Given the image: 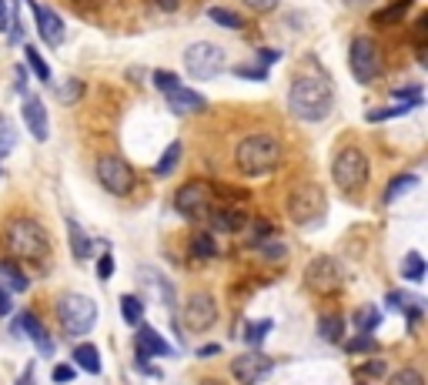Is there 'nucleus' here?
Here are the masks:
<instances>
[{
  "instance_id": "f257e3e1",
  "label": "nucleus",
  "mask_w": 428,
  "mask_h": 385,
  "mask_svg": "<svg viewBox=\"0 0 428 385\" xmlns=\"http://www.w3.org/2000/svg\"><path fill=\"white\" fill-rule=\"evenodd\" d=\"M288 104L298 121H325L335 107V88L325 74H302L288 90Z\"/></svg>"
},
{
  "instance_id": "f03ea898",
  "label": "nucleus",
  "mask_w": 428,
  "mask_h": 385,
  "mask_svg": "<svg viewBox=\"0 0 428 385\" xmlns=\"http://www.w3.org/2000/svg\"><path fill=\"white\" fill-rule=\"evenodd\" d=\"M281 161V144L275 134H244L234 148V167H238L244 178H261L268 171H275Z\"/></svg>"
},
{
  "instance_id": "7ed1b4c3",
  "label": "nucleus",
  "mask_w": 428,
  "mask_h": 385,
  "mask_svg": "<svg viewBox=\"0 0 428 385\" xmlns=\"http://www.w3.org/2000/svg\"><path fill=\"white\" fill-rule=\"evenodd\" d=\"M4 244L13 258H27V261H40L51 255V238L44 225L34 218H11L4 225Z\"/></svg>"
},
{
  "instance_id": "20e7f679",
  "label": "nucleus",
  "mask_w": 428,
  "mask_h": 385,
  "mask_svg": "<svg viewBox=\"0 0 428 385\" xmlns=\"http://www.w3.org/2000/svg\"><path fill=\"white\" fill-rule=\"evenodd\" d=\"M57 321L64 325V332L81 338V335H88L94 328V321H97V305L90 302L88 295H81V292H64L57 298Z\"/></svg>"
},
{
  "instance_id": "39448f33",
  "label": "nucleus",
  "mask_w": 428,
  "mask_h": 385,
  "mask_svg": "<svg viewBox=\"0 0 428 385\" xmlns=\"http://www.w3.org/2000/svg\"><path fill=\"white\" fill-rule=\"evenodd\" d=\"M331 178L345 194H358L368 184V158L358 148H341L331 161Z\"/></svg>"
},
{
  "instance_id": "423d86ee",
  "label": "nucleus",
  "mask_w": 428,
  "mask_h": 385,
  "mask_svg": "<svg viewBox=\"0 0 428 385\" xmlns=\"http://www.w3.org/2000/svg\"><path fill=\"white\" fill-rule=\"evenodd\" d=\"M214 191L208 181H188V184H181L174 194V208L177 215H184L188 221H204L208 215L214 211Z\"/></svg>"
},
{
  "instance_id": "0eeeda50",
  "label": "nucleus",
  "mask_w": 428,
  "mask_h": 385,
  "mask_svg": "<svg viewBox=\"0 0 428 385\" xmlns=\"http://www.w3.org/2000/svg\"><path fill=\"white\" fill-rule=\"evenodd\" d=\"M321 215H325V191L318 184L304 181L288 194V218L295 225H315Z\"/></svg>"
},
{
  "instance_id": "6e6552de",
  "label": "nucleus",
  "mask_w": 428,
  "mask_h": 385,
  "mask_svg": "<svg viewBox=\"0 0 428 385\" xmlns=\"http://www.w3.org/2000/svg\"><path fill=\"white\" fill-rule=\"evenodd\" d=\"M304 285L311 292H321V295H331V292H341L345 285V268H341L338 258L331 255H318L304 265Z\"/></svg>"
},
{
  "instance_id": "1a4fd4ad",
  "label": "nucleus",
  "mask_w": 428,
  "mask_h": 385,
  "mask_svg": "<svg viewBox=\"0 0 428 385\" xmlns=\"http://www.w3.org/2000/svg\"><path fill=\"white\" fill-rule=\"evenodd\" d=\"M184 67L194 81H211L221 67H225V47L211 44V40H198L184 51Z\"/></svg>"
},
{
  "instance_id": "9d476101",
  "label": "nucleus",
  "mask_w": 428,
  "mask_h": 385,
  "mask_svg": "<svg viewBox=\"0 0 428 385\" xmlns=\"http://www.w3.org/2000/svg\"><path fill=\"white\" fill-rule=\"evenodd\" d=\"M97 181H101L104 191L127 198V194L134 191V167L127 165L124 158H117V154H104L101 161H97Z\"/></svg>"
},
{
  "instance_id": "9b49d317",
  "label": "nucleus",
  "mask_w": 428,
  "mask_h": 385,
  "mask_svg": "<svg viewBox=\"0 0 428 385\" xmlns=\"http://www.w3.org/2000/svg\"><path fill=\"white\" fill-rule=\"evenodd\" d=\"M181 321H184V328H188L191 335L211 332L214 321H218V302H214V295H208V292H194V295H188Z\"/></svg>"
},
{
  "instance_id": "f8f14e48",
  "label": "nucleus",
  "mask_w": 428,
  "mask_h": 385,
  "mask_svg": "<svg viewBox=\"0 0 428 385\" xmlns=\"http://www.w3.org/2000/svg\"><path fill=\"white\" fill-rule=\"evenodd\" d=\"M348 61H352V71H355V81H375L381 74V51H378V44L371 37H355L352 47H348Z\"/></svg>"
},
{
  "instance_id": "ddd939ff",
  "label": "nucleus",
  "mask_w": 428,
  "mask_h": 385,
  "mask_svg": "<svg viewBox=\"0 0 428 385\" xmlns=\"http://www.w3.org/2000/svg\"><path fill=\"white\" fill-rule=\"evenodd\" d=\"M275 369V362L261 355V352H248V355H238V359L231 362V372L238 379L241 385H258L261 379H268Z\"/></svg>"
},
{
  "instance_id": "4468645a",
  "label": "nucleus",
  "mask_w": 428,
  "mask_h": 385,
  "mask_svg": "<svg viewBox=\"0 0 428 385\" xmlns=\"http://www.w3.org/2000/svg\"><path fill=\"white\" fill-rule=\"evenodd\" d=\"M20 117H24L27 131H30L37 141H47V134H51V128H47V107H44V101H40L37 94H24V101H20Z\"/></svg>"
},
{
  "instance_id": "2eb2a0df",
  "label": "nucleus",
  "mask_w": 428,
  "mask_h": 385,
  "mask_svg": "<svg viewBox=\"0 0 428 385\" xmlns=\"http://www.w3.org/2000/svg\"><path fill=\"white\" fill-rule=\"evenodd\" d=\"M27 4H30V11H34V20H37V30H40V37H44V44H51V47L64 44L67 27H64L61 17H57L51 7H44V4H34V0H27Z\"/></svg>"
},
{
  "instance_id": "dca6fc26",
  "label": "nucleus",
  "mask_w": 428,
  "mask_h": 385,
  "mask_svg": "<svg viewBox=\"0 0 428 385\" xmlns=\"http://www.w3.org/2000/svg\"><path fill=\"white\" fill-rule=\"evenodd\" d=\"M134 345H138V359H154V355L164 359V355H171V352H174V348L167 345V342L154 332L151 325H144V321L138 325V338H134Z\"/></svg>"
},
{
  "instance_id": "f3484780",
  "label": "nucleus",
  "mask_w": 428,
  "mask_h": 385,
  "mask_svg": "<svg viewBox=\"0 0 428 385\" xmlns=\"http://www.w3.org/2000/svg\"><path fill=\"white\" fill-rule=\"evenodd\" d=\"M208 221H211V228L214 231H227V235H238V231L248 228V215L241 211V208H214L211 215H208Z\"/></svg>"
},
{
  "instance_id": "a211bd4d",
  "label": "nucleus",
  "mask_w": 428,
  "mask_h": 385,
  "mask_svg": "<svg viewBox=\"0 0 428 385\" xmlns=\"http://www.w3.org/2000/svg\"><path fill=\"white\" fill-rule=\"evenodd\" d=\"M167 104L174 107L177 114H201V111H208V97L191 88H174L167 94Z\"/></svg>"
},
{
  "instance_id": "6ab92c4d",
  "label": "nucleus",
  "mask_w": 428,
  "mask_h": 385,
  "mask_svg": "<svg viewBox=\"0 0 428 385\" xmlns=\"http://www.w3.org/2000/svg\"><path fill=\"white\" fill-rule=\"evenodd\" d=\"M20 328L27 332V338L34 342V348H37L40 355H54V338L47 335V328L40 325L37 315H30V312H24V319H20Z\"/></svg>"
},
{
  "instance_id": "aec40b11",
  "label": "nucleus",
  "mask_w": 428,
  "mask_h": 385,
  "mask_svg": "<svg viewBox=\"0 0 428 385\" xmlns=\"http://www.w3.org/2000/svg\"><path fill=\"white\" fill-rule=\"evenodd\" d=\"M141 282H148V292H154L157 302H164L167 308H174V285L167 282L164 275H157L154 268H141Z\"/></svg>"
},
{
  "instance_id": "412c9836",
  "label": "nucleus",
  "mask_w": 428,
  "mask_h": 385,
  "mask_svg": "<svg viewBox=\"0 0 428 385\" xmlns=\"http://www.w3.org/2000/svg\"><path fill=\"white\" fill-rule=\"evenodd\" d=\"M67 242H71V255H74L77 261H88L90 251H94V242H90L88 231L81 228L74 218H67Z\"/></svg>"
},
{
  "instance_id": "4be33fe9",
  "label": "nucleus",
  "mask_w": 428,
  "mask_h": 385,
  "mask_svg": "<svg viewBox=\"0 0 428 385\" xmlns=\"http://www.w3.org/2000/svg\"><path fill=\"white\" fill-rule=\"evenodd\" d=\"M0 288H7V292H27L30 282H27V275L13 261H0Z\"/></svg>"
},
{
  "instance_id": "5701e85b",
  "label": "nucleus",
  "mask_w": 428,
  "mask_h": 385,
  "mask_svg": "<svg viewBox=\"0 0 428 385\" xmlns=\"http://www.w3.org/2000/svg\"><path fill=\"white\" fill-rule=\"evenodd\" d=\"M74 365L84 369V372H90V375H97L101 372V352L94 345H88V342H81V345L74 348Z\"/></svg>"
},
{
  "instance_id": "b1692460",
  "label": "nucleus",
  "mask_w": 428,
  "mask_h": 385,
  "mask_svg": "<svg viewBox=\"0 0 428 385\" xmlns=\"http://www.w3.org/2000/svg\"><path fill=\"white\" fill-rule=\"evenodd\" d=\"M415 188H418V174H395V178H391V184L385 188V205H395L402 194L415 191Z\"/></svg>"
},
{
  "instance_id": "393cba45",
  "label": "nucleus",
  "mask_w": 428,
  "mask_h": 385,
  "mask_svg": "<svg viewBox=\"0 0 428 385\" xmlns=\"http://www.w3.org/2000/svg\"><path fill=\"white\" fill-rule=\"evenodd\" d=\"M191 255L201 258V261H211V258H218V244H214V235H208V231H198V235L191 238Z\"/></svg>"
},
{
  "instance_id": "a878e982",
  "label": "nucleus",
  "mask_w": 428,
  "mask_h": 385,
  "mask_svg": "<svg viewBox=\"0 0 428 385\" xmlns=\"http://www.w3.org/2000/svg\"><path fill=\"white\" fill-rule=\"evenodd\" d=\"M181 151H184V148H181V141L167 144V151L161 154V161L154 165V178H167V174L177 167V161H181Z\"/></svg>"
},
{
  "instance_id": "bb28decb",
  "label": "nucleus",
  "mask_w": 428,
  "mask_h": 385,
  "mask_svg": "<svg viewBox=\"0 0 428 385\" xmlns=\"http://www.w3.org/2000/svg\"><path fill=\"white\" fill-rule=\"evenodd\" d=\"M271 328H275V321H271V319L248 321V325H244V342H248L251 348H258L268 338V335H271Z\"/></svg>"
},
{
  "instance_id": "cd10ccee",
  "label": "nucleus",
  "mask_w": 428,
  "mask_h": 385,
  "mask_svg": "<svg viewBox=\"0 0 428 385\" xmlns=\"http://www.w3.org/2000/svg\"><path fill=\"white\" fill-rule=\"evenodd\" d=\"M402 278L405 282H422L425 278V258L418 255V251H408L402 258Z\"/></svg>"
},
{
  "instance_id": "c85d7f7f",
  "label": "nucleus",
  "mask_w": 428,
  "mask_h": 385,
  "mask_svg": "<svg viewBox=\"0 0 428 385\" xmlns=\"http://www.w3.org/2000/svg\"><path fill=\"white\" fill-rule=\"evenodd\" d=\"M341 335H345V321H341L338 315L318 319V338H325V342H341Z\"/></svg>"
},
{
  "instance_id": "c756f323",
  "label": "nucleus",
  "mask_w": 428,
  "mask_h": 385,
  "mask_svg": "<svg viewBox=\"0 0 428 385\" xmlns=\"http://www.w3.org/2000/svg\"><path fill=\"white\" fill-rule=\"evenodd\" d=\"M378 325H381V312H378V308H358V315H355V328H358V332L362 335H371L378 328Z\"/></svg>"
},
{
  "instance_id": "7c9ffc66",
  "label": "nucleus",
  "mask_w": 428,
  "mask_h": 385,
  "mask_svg": "<svg viewBox=\"0 0 428 385\" xmlns=\"http://www.w3.org/2000/svg\"><path fill=\"white\" fill-rule=\"evenodd\" d=\"M208 17H211L218 27H227V30H241V27H244V17H238L234 11H227V7H211Z\"/></svg>"
},
{
  "instance_id": "2f4dec72",
  "label": "nucleus",
  "mask_w": 428,
  "mask_h": 385,
  "mask_svg": "<svg viewBox=\"0 0 428 385\" xmlns=\"http://www.w3.org/2000/svg\"><path fill=\"white\" fill-rule=\"evenodd\" d=\"M121 315H124L127 325H141V319H144V302L138 295H124L121 298Z\"/></svg>"
},
{
  "instance_id": "473e14b6",
  "label": "nucleus",
  "mask_w": 428,
  "mask_h": 385,
  "mask_svg": "<svg viewBox=\"0 0 428 385\" xmlns=\"http://www.w3.org/2000/svg\"><path fill=\"white\" fill-rule=\"evenodd\" d=\"M24 51H27V64H30V71L37 74V81H44V84H51L54 77H51V67H47V61L37 54V47H30V44H24Z\"/></svg>"
},
{
  "instance_id": "72a5a7b5",
  "label": "nucleus",
  "mask_w": 428,
  "mask_h": 385,
  "mask_svg": "<svg viewBox=\"0 0 428 385\" xmlns=\"http://www.w3.org/2000/svg\"><path fill=\"white\" fill-rule=\"evenodd\" d=\"M408 7H412V0H395L391 7H385V11H378V13H375V20H378V24H398V20L405 17V11H408Z\"/></svg>"
},
{
  "instance_id": "f704fd0d",
  "label": "nucleus",
  "mask_w": 428,
  "mask_h": 385,
  "mask_svg": "<svg viewBox=\"0 0 428 385\" xmlns=\"http://www.w3.org/2000/svg\"><path fill=\"white\" fill-rule=\"evenodd\" d=\"M412 111V104H395V107H378V111H368V121L375 124V121H388V117H402Z\"/></svg>"
},
{
  "instance_id": "c9c22d12",
  "label": "nucleus",
  "mask_w": 428,
  "mask_h": 385,
  "mask_svg": "<svg viewBox=\"0 0 428 385\" xmlns=\"http://www.w3.org/2000/svg\"><path fill=\"white\" fill-rule=\"evenodd\" d=\"M81 90H84V84H81L77 77H71V81H64V84H57V97H61L64 104H74L77 97H81Z\"/></svg>"
},
{
  "instance_id": "e433bc0d",
  "label": "nucleus",
  "mask_w": 428,
  "mask_h": 385,
  "mask_svg": "<svg viewBox=\"0 0 428 385\" xmlns=\"http://www.w3.org/2000/svg\"><path fill=\"white\" fill-rule=\"evenodd\" d=\"M13 144H17V131H13L11 121H4V117H0V158H4V154H11Z\"/></svg>"
},
{
  "instance_id": "4c0bfd02",
  "label": "nucleus",
  "mask_w": 428,
  "mask_h": 385,
  "mask_svg": "<svg viewBox=\"0 0 428 385\" xmlns=\"http://www.w3.org/2000/svg\"><path fill=\"white\" fill-rule=\"evenodd\" d=\"M251 231H254V235H251V244H268L271 238H275V225H271V221H265V218L254 221Z\"/></svg>"
},
{
  "instance_id": "58836bf2",
  "label": "nucleus",
  "mask_w": 428,
  "mask_h": 385,
  "mask_svg": "<svg viewBox=\"0 0 428 385\" xmlns=\"http://www.w3.org/2000/svg\"><path fill=\"white\" fill-rule=\"evenodd\" d=\"M388 385H425V379H422V372H418V369H402V372L391 375Z\"/></svg>"
},
{
  "instance_id": "ea45409f",
  "label": "nucleus",
  "mask_w": 428,
  "mask_h": 385,
  "mask_svg": "<svg viewBox=\"0 0 428 385\" xmlns=\"http://www.w3.org/2000/svg\"><path fill=\"white\" fill-rule=\"evenodd\" d=\"M154 88L164 90V97H167V94H171L174 88H181V81H177L171 71H157V74H154Z\"/></svg>"
},
{
  "instance_id": "a19ab883",
  "label": "nucleus",
  "mask_w": 428,
  "mask_h": 385,
  "mask_svg": "<svg viewBox=\"0 0 428 385\" xmlns=\"http://www.w3.org/2000/svg\"><path fill=\"white\" fill-rule=\"evenodd\" d=\"M345 348H348L352 355H362V352H371V348H375V338H371V335H362V332H358V338L345 342Z\"/></svg>"
},
{
  "instance_id": "79ce46f5",
  "label": "nucleus",
  "mask_w": 428,
  "mask_h": 385,
  "mask_svg": "<svg viewBox=\"0 0 428 385\" xmlns=\"http://www.w3.org/2000/svg\"><path fill=\"white\" fill-rule=\"evenodd\" d=\"M385 372H388V362L385 359H368L365 365H362V375H365V379H381Z\"/></svg>"
},
{
  "instance_id": "37998d69",
  "label": "nucleus",
  "mask_w": 428,
  "mask_h": 385,
  "mask_svg": "<svg viewBox=\"0 0 428 385\" xmlns=\"http://www.w3.org/2000/svg\"><path fill=\"white\" fill-rule=\"evenodd\" d=\"M234 77H244V81H268V67H234Z\"/></svg>"
},
{
  "instance_id": "c03bdc74",
  "label": "nucleus",
  "mask_w": 428,
  "mask_h": 385,
  "mask_svg": "<svg viewBox=\"0 0 428 385\" xmlns=\"http://www.w3.org/2000/svg\"><path fill=\"white\" fill-rule=\"evenodd\" d=\"M111 275H114V258H111V251H107V255L97 258V278H101V282H107Z\"/></svg>"
},
{
  "instance_id": "a18cd8bd",
  "label": "nucleus",
  "mask_w": 428,
  "mask_h": 385,
  "mask_svg": "<svg viewBox=\"0 0 428 385\" xmlns=\"http://www.w3.org/2000/svg\"><path fill=\"white\" fill-rule=\"evenodd\" d=\"M77 375V369L74 365H54V382H61V385H67L71 379Z\"/></svg>"
},
{
  "instance_id": "49530a36",
  "label": "nucleus",
  "mask_w": 428,
  "mask_h": 385,
  "mask_svg": "<svg viewBox=\"0 0 428 385\" xmlns=\"http://www.w3.org/2000/svg\"><path fill=\"white\" fill-rule=\"evenodd\" d=\"M244 4H248L251 11H258V13H268V11H275L281 0H244Z\"/></svg>"
},
{
  "instance_id": "de8ad7c7",
  "label": "nucleus",
  "mask_w": 428,
  "mask_h": 385,
  "mask_svg": "<svg viewBox=\"0 0 428 385\" xmlns=\"http://www.w3.org/2000/svg\"><path fill=\"white\" fill-rule=\"evenodd\" d=\"M7 27H11V4L0 0V34H7Z\"/></svg>"
},
{
  "instance_id": "09e8293b",
  "label": "nucleus",
  "mask_w": 428,
  "mask_h": 385,
  "mask_svg": "<svg viewBox=\"0 0 428 385\" xmlns=\"http://www.w3.org/2000/svg\"><path fill=\"white\" fill-rule=\"evenodd\" d=\"M261 248H265V258H271V261L285 258V244H261Z\"/></svg>"
},
{
  "instance_id": "8fccbe9b",
  "label": "nucleus",
  "mask_w": 428,
  "mask_h": 385,
  "mask_svg": "<svg viewBox=\"0 0 428 385\" xmlns=\"http://www.w3.org/2000/svg\"><path fill=\"white\" fill-rule=\"evenodd\" d=\"M4 315H11V292L7 288H0V319Z\"/></svg>"
},
{
  "instance_id": "3c124183",
  "label": "nucleus",
  "mask_w": 428,
  "mask_h": 385,
  "mask_svg": "<svg viewBox=\"0 0 428 385\" xmlns=\"http://www.w3.org/2000/svg\"><path fill=\"white\" fill-rule=\"evenodd\" d=\"M218 352H221L218 345H201V348H198V355H201V359H211V355H218Z\"/></svg>"
},
{
  "instance_id": "603ef678",
  "label": "nucleus",
  "mask_w": 428,
  "mask_h": 385,
  "mask_svg": "<svg viewBox=\"0 0 428 385\" xmlns=\"http://www.w3.org/2000/svg\"><path fill=\"white\" fill-rule=\"evenodd\" d=\"M258 57H261L265 64H275V61L281 57V54H278V51H258Z\"/></svg>"
},
{
  "instance_id": "864d4df0",
  "label": "nucleus",
  "mask_w": 428,
  "mask_h": 385,
  "mask_svg": "<svg viewBox=\"0 0 428 385\" xmlns=\"http://www.w3.org/2000/svg\"><path fill=\"white\" fill-rule=\"evenodd\" d=\"M177 4H181V0H157L161 11H177Z\"/></svg>"
},
{
  "instance_id": "5fc2aeb1",
  "label": "nucleus",
  "mask_w": 428,
  "mask_h": 385,
  "mask_svg": "<svg viewBox=\"0 0 428 385\" xmlns=\"http://www.w3.org/2000/svg\"><path fill=\"white\" fill-rule=\"evenodd\" d=\"M201 385H225V382H218V379H204Z\"/></svg>"
},
{
  "instance_id": "6e6d98bb",
  "label": "nucleus",
  "mask_w": 428,
  "mask_h": 385,
  "mask_svg": "<svg viewBox=\"0 0 428 385\" xmlns=\"http://www.w3.org/2000/svg\"><path fill=\"white\" fill-rule=\"evenodd\" d=\"M0 178H4V174H0Z\"/></svg>"
}]
</instances>
